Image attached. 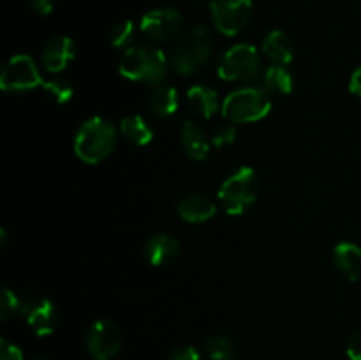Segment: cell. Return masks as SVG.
<instances>
[{
	"instance_id": "52a82bcc",
	"label": "cell",
	"mask_w": 361,
	"mask_h": 360,
	"mask_svg": "<svg viewBox=\"0 0 361 360\" xmlns=\"http://www.w3.org/2000/svg\"><path fill=\"white\" fill-rule=\"evenodd\" d=\"M215 28L224 35H238L252 18V0H208Z\"/></svg>"
},
{
	"instance_id": "277c9868",
	"label": "cell",
	"mask_w": 361,
	"mask_h": 360,
	"mask_svg": "<svg viewBox=\"0 0 361 360\" xmlns=\"http://www.w3.org/2000/svg\"><path fill=\"white\" fill-rule=\"evenodd\" d=\"M259 194V180L249 166L236 169L222 182L219 189V201L229 215H240L256 201Z\"/></svg>"
},
{
	"instance_id": "3957f363",
	"label": "cell",
	"mask_w": 361,
	"mask_h": 360,
	"mask_svg": "<svg viewBox=\"0 0 361 360\" xmlns=\"http://www.w3.org/2000/svg\"><path fill=\"white\" fill-rule=\"evenodd\" d=\"M212 55V37L207 27H194L178 37L171 49V67L180 76H190L204 67Z\"/></svg>"
},
{
	"instance_id": "603a6c76",
	"label": "cell",
	"mask_w": 361,
	"mask_h": 360,
	"mask_svg": "<svg viewBox=\"0 0 361 360\" xmlns=\"http://www.w3.org/2000/svg\"><path fill=\"white\" fill-rule=\"evenodd\" d=\"M204 352L210 360H233L235 359V344L229 337L214 335L204 341Z\"/></svg>"
},
{
	"instance_id": "5b68a950",
	"label": "cell",
	"mask_w": 361,
	"mask_h": 360,
	"mask_svg": "<svg viewBox=\"0 0 361 360\" xmlns=\"http://www.w3.org/2000/svg\"><path fill=\"white\" fill-rule=\"evenodd\" d=\"M268 92L259 87H245L231 92L222 102V115L233 124H249L264 119L270 113Z\"/></svg>"
},
{
	"instance_id": "d4e9b609",
	"label": "cell",
	"mask_w": 361,
	"mask_h": 360,
	"mask_svg": "<svg viewBox=\"0 0 361 360\" xmlns=\"http://www.w3.org/2000/svg\"><path fill=\"white\" fill-rule=\"evenodd\" d=\"M236 138V126L233 122H222L217 124L212 131V143L215 147H226V145H231Z\"/></svg>"
},
{
	"instance_id": "1f68e13d",
	"label": "cell",
	"mask_w": 361,
	"mask_h": 360,
	"mask_svg": "<svg viewBox=\"0 0 361 360\" xmlns=\"http://www.w3.org/2000/svg\"><path fill=\"white\" fill-rule=\"evenodd\" d=\"M32 360H51V359H48V356H35V359Z\"/></svg>"
},
{
	"instance_id": "484cf974",
	"label": "cell",
	"mask_w": 361,
	"mask_h": 360,
	"mask_svg": "<svg viewBox=\"0 0 361 360\" xmlns=\"http://www.w3.org/2000/svg\"><path fill=\"white\" fill-rule=\"evenodd\" d=\"M18 311H21V300L9 288H2V296H0V318H2V321L9 320Z\"/></svg>"
},
{
	"instance_id": "ac0fdd59",
	"label": "cell",
	"mask_w": 361,
	"mask_h": 360,
	"mask_svg": "<svg viewBox=\"0 0 361 360\" xmlns=\"http://www.w3.org/2000/svg\"><path fill=\"white\" fill-rule=\"evenodd\" d=\"M187 102H189L190 109L203 119H212L221 106L217 92L210 87H204V85L190 87L187 92Z\"/></svg>"
},
{
	"instance_id": "7a4b0ae2",
	"label": "cell",
	"mask_w": 361,
	"mask_h": 360,
	"mask_svg": "<svg viewBox=\"0 0 361 360\" xmlns=\"http://www.w3.org/2000/svg\"><path fill=\"white\" fill-rule=\"evenodd\" d=\"M118 71L127 80L159 85L168 73V59L162 49L154 46H133L123 52Z\"/></svg>"
},
{
	"instance_id": "44dd1931",
	"label": "cell",
	"mask_w": 361,
	"mask_h": 360,
	"mask_svg": "<svg viewBox=\"0 0 361 360\" xmlns=\"http://www.w3.org/2000/svg\"><path fill=\"white\" fill-rule=\"evenodd\" d=\"M120 131H122L123 136H126L130 143L136 145V147H145V145L150 143L152 138H154L150 126L145 122V119H141V116L137 115L126 116V119L122 120V124H120Z\"/></svg>"
},
{
	"instance_id": "83f0119b",
	"label": "cell",
	"mask_w": 361,
	"mask_h": 360,
	"mask_svg": "<svg viewBox=\"0 0 361 360\" xmlns=\"http://www.w3.org/2000/svg\"><path fill=\"white\" fill-rule=\"evenodd\" d=\"M0 360H23V353L16 344L2 339L0 341Z\"/></svg>"
},
{
	"instance_id": "7c38bea8",
	"label": "cell",
	"mask_w": 361,
	"mask_h": 360,
	"mask_svg": "<svg viewBox=\"0 0 361 360\" xmlns=\"http://www.w3.org/2000/svg\"><path fill=\"white\" fill-rule=\"evenodd\" d=\"M76 46L67 35H55L44 44L41 52V62L49 73H62L69 62H73Z\"/></svg>"
},
{
	"instance_id": "30bf717a",
	"label": "cell",
	"mask_w": 361,
	"mask_h": 360,
	"mask_svg": "<svg viewBox=\"0 0 361 360\" xmlns=\"http://www.w3.org/2000/svg\"><path fill=\"white\" fill-rule=\"evenodd\" d=\"M87 352L94 360H109L120 352L122 334L109 320H97L87 332Z\"/></svg>"
},
{
	"instance_id": "f546056e",
	"label": "cell",
	"mask_w": 361,
	"mask_h": 360,
	"mask_svg": "<svg viewBox=\"0 0 361 360\" xmlns=\"http://www.w3.org/2000/svg\"><path fill=\"white\" fill-rule=\"evenodd\" d=\"M27 2H28V6L35 11V13L42 14V16H46V14L51 13L56 6V0H27Z\"/></svg>"
},
{
	"instance_id": "ba28073f",
	"label": "cell",
	"mask_w": 361,
	"mask_h": 360,
	"mask_svg": "<svg viewBox=\"0 0 361 360\" xmlns=\"http://www.w3.org/2000/svg\"><path fill=\"white\" fill-rule=\"evenodd\" d=\"M183 18L173 7H159L143 14L140 21V30L145 37L154 42H168L178 37L182 30Z\"/></svg>"
},
{
	"instance_id": "cb8c5ba5",
	"label": "cell",
	"mask_w": 361,
	"mask_h": 360,
	"mask_svg": "<svg viewBox=\"0 0 361 360\" xmlns=\"http://www.w3.org/2000/svg\"><path fill=\"white\" fill-rule=\"evenodd\" d=\"M42 90L44 94L51 99L56 104H66L67 101L73 99V87L67 83L66 80H53V81H44L42 83Z\"/></svg>"
},
{
	"instance_id": "9a60e30c",
	"label": "cell",
	"mask_w": 361,
	"mask_h": 360,
	"mask_svg": "<svg viewBox=\"0 0 361 360\" xmlns=\"http://www.w3.org/2000/svg\"><path fill=\"white\" fill-rule=\"evenodd\" d=\"M263 53L274 66H288L295 59V44L282 30H271L263 41Z\"/></svg>"
},
{
	"instance_id": "d6986e66",
	"label": "cell",
	"mask_w": 361,
	"mask_h": 360,
	"mask_svg": "<svg viewBox=\"0 0 361 360\" xmlns=\"http://www.w3.org/2000/svg\"><path fill=\"white\" fill-rule=\"evenodd\" d=\"M150 109L159 119H168L178 109V92L169 85H157L150 95Z\"/></svg>"
},
{
	"instance_id": "e0dca14e",
	"label": "cell",
	"mask_w": 361,
	"mask_h": 360,
	"mask_svg": "<svg viewBox=\"0 0 361 360\" xmlns=\"http://www.w3.org/2000/svg\"><path fill=\"white\" fill-rule=\"evenodd\" d=\"M334 265L348 281L361 277V247L353 242H341L334 249Z\"/></svg>"
},
{
	"instance_id": "4dcf8cb0",
	"label": "cell",
	"mask_w": 361,
	"mask_h": 360,
	"mask_svg": "<svg viewBox=\"0 0 361 360\" xmlns=\"http://www.w3.org/2000/svg\"><path fill=\"white\" fill-rule=\"evenodd\" d=\"M349 90H351L355 95H358V97H361V66L351 74V80H349Z\"/></svg>"
},
{
	"instance_id": "9c48e42d",
	"label": "cell",
	"mask_w": 361,
	"mask_h": 360,
	"mask_svg": "<svg viewBox=\"0 0 361 360\" xmlns=\"http://www.w3.org/2000/svg\"><path fill=\"white\" fill-rule=\"evenodd\" d=\"M44 80L37 66L28 55H16L4 66L0 74V87L9 92H25L42 87Z\"/></svg>"
},
{
	"instance_id": "4fadbf2b",
	"label": "cell",
	"mask_w": 361,
	"mask_h": 360,
	"mask_svg": "<svg viewBox=\"0 0 361 360\" xmlns=\"http://www.w3.org/2000/svg\"><path fill=\"white\" fill-rule=\"evenodd\" d=\"M180 244L169 233H157L145 244V256L154 267H166L178 258Z\"/></svg>"
},
{
	"instance_id": "5bb4252c",
	"label": "cell",
	"mask_w": 361,
	"mask_h": 360,
	"mask_svg": "<svg viewBox=\"0 0 361 360\" xmlns=\"http://www.w3.org/2000/svg\"><path fill=\"white\" fill-rule=\"evenodd\" d=\"M215 203L207 198L204 194H189V196L182 198L176 205V212L180 217L192 224H200V222L208 221L215 215Z\"/></svg>"
},
{
	"instance_id": "8992f818",
	"label": "cell",
	"mask_w": 361,
	"mask_h": 360,
	"mask_svg": "<svg viewBox=\"0 0 361 360\" xmlns=\"http://www.w3.org/2000/svg\"><path fill=\"white\" fill-rule=\"evenodd\" d=\"M263 62L257 49L250 44H235L222 53L217 64V74L226 81H245L259 76Z\"/></svg>"
},
{
	"instance_id": "6da1fadb",
	"label": "cell",
	"mask_w": 361,
	"mask_h": 360,
	"mask_svg": "<svg viewBox=\"0 0 361 360\" xmlns=\"http://www.w3.org/2000/svg\"><path fill=\"white\" fill-rule=\"evenodd\" d=\"M116 145V129L109 120L94 116L81 124L74 138V152L88 164L104 161Z\"/></svg>"
},
{
	"instance_id": "2e32d148",
	"label": "cell",
	"mask_w": 361,
	"mask_h": 360,
	"mask_svg": "<svg viewBox=\"0 0 361 360\" xmlns=\"http://www.w3.org/2000/svg\"><path fill=\"white\" fill-rule=\"evenodd\" d=\"M180 143L183 150L194 161H203L210 152V141H208L204 131L192 120H187L180 127Z\"/></svg>"
},
{
	"instance_id": "ffe728a7",
	"label": "cell",
	"mask_w": 361,
	"mask_h": 360,
	"mask_svg": "<svg viewBox=\"0 0 361 360\" xmlns=\"http://www.w3.org/2000/svg\"><path fill=\"white\" fill-rule=\"evenodd\" d=\"M261 88L268 94L282 95L293 90V76L284 66H270L263 73Z\"/></svg>"
},
{
	"instance_id": "f1b7e54d",
	"label": "cell",
	"mask_w": 361,
	"mask_h": 360,
	"mask_svg": "<svg viewBox=\"0 0 361 360\" xmlns=\"http://www.w3.org/2000/svg\"><path fill=\"white\" fill-rule=\"evenodd\" d=\"M345 352H348L349 360H361V330L355 332V334L349 337Z\"/></svg>"
},
{
	"instance_id": "7402d4cb",
	"label": "cell",
	"mask_w": 361,
	"mask_h": 360,
	"mask_svg": "<svg viewBox=\"0 0 361 360\" xmlns=\"http://www.w3.org/2000/svg\"><path fill=\"white\" fill-rule=\"evenodd\" d=\"M134 37H136V27L130 20L116 21L108 32L109 44L116 49H129L133 48Z\"/></svg>"
},
{
	"instance_id": "4316f807",
	"label": "cell",
	"mask_w": 361,
	"mask_h": 360,
	"mask_svg": "<svg viewBox=\"0 0 361 360\" xmlns=\"http://www.w3.org/2000/svg\"><path fill=\"white\" fill-rule=\"evenodd\" d=\"M166 360H201V355L194 346H178L169 353Z\"/></svg>"
},
{
	"instance_id": "8fae6325",
	"label": "cell",
	"mask_w": 361,
	"mask_h": 360,
	"mask_svg": "<svg viewBox=\"0 0 361 360\" xmlns=\"http://www.w3.org/2000/svg\"><path fill=\"white\" fill-rule=\"evenodd\" d=\"M21 316L25 318L32 332L41 337L53 334L59 325V311L55 304L44 296H28L21 300Z\"/></svg>"
}]
</instances>
